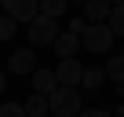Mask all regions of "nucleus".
Instances as JSON below:
<instances>
[{"mask_svg":"<svg viewBox=\"0 0 124 117\" xmlns=\"http://www.w3.org/2000/svg\"><path fill=\"white\" fill-rule=\"evenodd\" d=\"M47 106H51V117H80V110H84V95H80V88H55L51 95H47Z\"/></svg>","mask_w":124,"mask_h":117,"instance_id":"f257e3e1","label":"nucleus"},{"mask_svg":"<svg viewBox=\"0 0 124 117\" xmlns=\"http://www.w3.org/2000/svg\"><path fill=\"white\" fill-rule=\"evenodd\" d=\"M113 29L106 26V22H88L84 29H80V48L84 51H91V55H102V51H109L113 48Z\"/></svg>","mask_w":124,"mask_h":117,"instance_id":"f03ea898","label":"nucleus"},{"mask_svg":"<svg viewBox=\"0 0 124 117\" xmlns=\"http://www.w3.org/2000/svg\"><path fill=\"white\" fill-rule=\"evenodd\" d=\"M29 48H47V44H55V37L62 33L58 29V22L55 18H47V15H37L33 22H29Z\"/></svg>","mask_w":124,"mask_h":117,"instance_id":"7ed1b4c3","label":"nucleus"},{"mask_svg":"<svg viewBox=\"0 0 124 117\" xmlns=\"http://www.w3.org/2000/svg\"><path fill=\"white\" fill-rule=\"evenodd\" d=\"M4 4V15L15 22H33L40 15V0H0Z\"/></svg>","mask_w":124,"mask_h":117,"instance_id":"20e7f679","label":"nucleus"},{"mask_svg":"<svg viewBox=\"0 0 124 117\" xmlns=\"http://www.w3.org/2000/svg\"><path fill=\"white\" fill-rule=\"evenodd\" d=\"M80 73H84L80 58H62V62L55 66V77H58L62 88H80Z\"/></svg>","mask_w":124,"mask_h":117,"instance_id":"39448f33","label":"nucleus"},{"mask_svg":"<svg viewBox=\"0 0 124 117\" xmlns=\"http://www.w3.org/2000/svg\"><path fill=\"white\" fill-rule=\"evenodd\" d=\"M8 70H11V73H18V77H33V73H37V55H33V48L15 51V55L8 58Z\"/></svg>","mask_w":124,"mask_h":117,"instance_id":"423d86ee","label":"nucleus"},{"mask_svg":"<svg viewBox=\"0 0 124 117\" xmlns=\"http://www.w3.org/2000/svg\"><path fill=\"white\" fill-rule=\"evenodd\" d=\"M51 48H55V55H58V58H77V51H80V37H77V33H70V29H62V33L55 37V44H51Z\"/></svg>","mask_w":124,"mask_h":117,"instance_id":"0eeeda50","label":"nucleus"},{"mask_svg":"<svg viewBox=\"0 0 124 117\" xmlns=\"http://www.w3.org/2000/svg\"><path fill=\"white\" fill-rule=\"evenodd\" d=\"M109 11H113L109 0H88V4H84V22H106Z\"/></svg>","mask_w":124,"mask_h":117,"instance_id":"6e6552de","label":"nucleus"},{"mask_svg":"<svg viewBox=\"0 0 124 117\" xmlns=\"http://www.w3.org/2000/svg\"><path fill=\"white\" fill-rule=\"evenodd\" d=\"M102 81H106V70H102V66H84V73H80V92H99Z\"/></svg>","mask_w":124,"mask_h":117,"instance_id":"1a4fd4ad","label":"nucleus"},{"mask_svg":"<svg viewBox=\"0 0 124 117\" xmlns=\"http://www.w3.org/2000/svg\"><path fill=\"white\" fill-rule=\"evenodd\" d=\"M55 88H58L55 70H37V73H33V92H37V95H51Z\"/></svg>","mask_w":124,"mask_h":117,"instance_id":"9d476101","label":"nucleus"},{"mask_svg":"<svg viewBox=\"0 0 124 117\" xmlns=\"http://www.w3.org/2000/svg\"><path fill=\"white\" fill-rule=\"evenodd\" d=\"M22 110H26V117H47L51 113V106H47V95H29L26 102H22Z\"/></svg>","mask_w":124,"mask_h":117,"instance_id":"9b49d317","label":"nucleus"},{"mask_svg":"<svg viewBox=\"0 0 124 117\" xmlns=\"http://www.w3.org/2000/svg\"><path fill=\"white\" fill-rule=\"evenodd\" d=\"M102 70H106V81H113V84H124V55H113V58H109Z\"/></svg>","mask_w":124,"mask_h":117,"instance_id":"f8f14e48","label":"nucleus"},{"mask_svg":"<svg viewBox=\"0 0 124 117\" xmlns=\"http://www.w3.org/2000/svg\"><path fill=\"white\" fill-rule=\"evenodd\" d=\"M106 26L113 29V37H124V4H113V11H109Z\"/></svg>","mask_w":124,"mask_h":117,"instance_id":"ddd939ff","label":"nucleus"},{"mask_svg":"<svg viewBox=\"0 0 124 117\" xmlns=\"http://www.w3.org/2000/svg\"><path fill=\"white\" fill-rule=\"evenodd\" d=\"M66 11V0H40V15H47V18H55L58 22V15Z\"/></svg>","mask_w":124,"mask_h":117,"instance_id":"4468645a","label":"nucleus"},{"mask_svg":"<svg viewBox=\"0 0 124 117\" xmlns=\"http://www.w3.org/2000/svg\"><path fill=\"white\" fill-rule=\"evenodd\" d=\"M15 33H18V22L8 18V15H0V40H11Z\"/></svg>","mask_w":124,"mask_h":117,"instance_id":"2eb2a0df","label":"nucleus"},{"mask_svg":"<svg viewBox=\"0 0 124 117\" xmlns=\"http://www.w3.org/2000/svg\"><path fill=\"white\" fill-rule=\"evenodd\" d=\"M0 117H26V110H22V102H4L0 106Z\"/></svg>","mask_w":124,"mask_h":117,"instance_id":"dca6fc26","label":"nucleus"},{"mask_svg":"<svg viewBox=\"0 0 124 117\" xmlns=\"http://www.w3.org/2000/svg\"><path fill=\"white\" fill-rule=\"evenodd\" d=\"M80 117H113V113L102 110V106H91V110H80Z\"/></svg>","mask_w":124,"mask_h":117,"instance_id":"f3484780","label":"nucleus"},{"mask_svg":"<svg viewBox=\"0 0 124 117\" xmlns=\"http://www.w3.org/2000/svg\"><path fill=\"white\" fill-rule=\"evenodd\" d=\"M84 26H88L84 18H73V22H70V33H77V37H80V29H84Z\"/></svg>","mask_w":124,"mask_h":117,"instance_id":"a211bd4d","label":"nucleus"},{"mask_svg":"<svg viewBox=\"0 0 124 117\" xmlns=\"http://www.w3.org/2000/svg\"><path fill=\"white\" fill-rule=\"evenodd\" d=\"M8 88V77H4V70H0V92H4Z\"/></svg>","mask_w":124,"mask_h":117,"instance_id":"6ab92c4d","label":"nucleus"},{"mask_svg":"<svg viewBox=\"0 0 124 117\" xmlns=\"http://www.w3.org/2000/svg\"><path fill=\"white\" fill-rule=\"evenodd\" d=\"M109 4H124V0H109Z\"/></svg>","mask_w":124,"mask_h":117,"instance_id":"aec40b11","label":"nucleus"},{"mask_svg":"<svg viewBox=\"0 0 124 117\" xmlns=\"http://www.w3.org/2000/svg\"><path fill=\"white\" fill-rule=\"evenodd\" d=\"M80 4H88V0H80Z\"/></svg>","mask_w":124,"mask_h":117,"instance_id":"412c9836","label":"nucleus"}]
</instances>
